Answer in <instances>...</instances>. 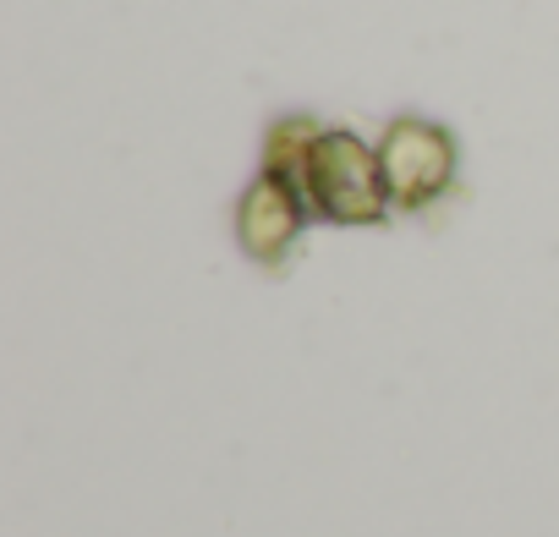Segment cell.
<instances>
[{"label":"cell","mask_w":559,"mask_h":537,"mask_svg":"<svg viewBox=\"0 0 559 537\" xmlns=\"http://www.w3.org/2000/svg\"><path fill=\"white\" fill-rule=\"evenodd\" d=\"M297 192L313 219L330 225H379L390 214L384 170H379V143H362L352 127H324L302 165H297Z\"/></svg>","instance_id":"obj_1"},{"label":"cell","mask_w":559,"mask_h":537,"mask_svg":"<svg viewBox=\"0 0 559 537\" xmlns=\"http://www.w3.org/2000/svg\"><path fill=\"white\" fill-rule=\"evenodd\" d=\"M455 138L439 121L423 116H395L379 138V170H384V192L390 208L417 214L428 203H439L455 181Z\"/></svg>","instance_id":"obj_2"},{"label":"cell","mask_w":559,"mask_h":537,"mask_svg":"<svg viewBox=\"0 0 559 537\" xmlns=\"http://www.w3.org/2000/svg\"><path fill=\"white\" fill-rule=\"evenodd\" d=\"M308 219H313V214H308L297 181L274 176V170H258L252 187H247L241 203H236V241H241V252H247L252 263L274 268L280 258L297 247V236H302Z\"/></svg>","instance_id":"obj_3"},{"label":"cell","mask_w":559,"mask_h":537,"mask_svg":"<svg viewBox=\"0 0 559 537\" xmlns=\"http://www.w3.org/2000/svg\"><path fill=\"white\" fill-rule=\"evenodd\" d=\"M324 127L313 121V116H280L274 127H269V138H263V170H274V176H297V165H302V154H308V143L319 138Z\"/></svg>","instance_id":"obj_4"}]
</instances>
